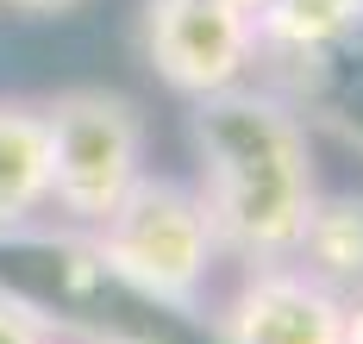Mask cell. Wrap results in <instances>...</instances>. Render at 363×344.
I'll use <instances>...</instances> for the list:
<instances>
[{
  "label": "cell",
  "instance_id": "obj_1",
  "mask_svg": "<svg viewBox=\"0 0 363 344\" xmlns=\"http://www.w3.org/2000/svg\"><path fill=\"white\" fill-rule=\"evenodd\" d=\"M188 144H194V194L219 231V251L238 263H294L320 200L313 138L301 113L282 94L245 81L213 101H194Z\"/></svg>",
  "mask_w": 363,
  "mask_h": 344
},
{
  "label": "cell",
  "instance_id": "obj_7",
  "mask_svg": "<svg viewBox=\"0 0 363 344\" xmlns=\"http://www.w3.org/2000/svg\"><path fill=\"white\" fill-rule=\"evenodd\" d=\"M363 32V0H263L257 13V44L276 57H332L338 44Z\"/></svg>",
  "mask_w": 363,
  "mask_h": 344
},
{
  "label": "cell",
  "instance_id": "obj_12",
  "mask_svg": "<svg viewBox=\"0 0 363 344\" xmlns=\"http://www.w3.org/2000/svg\"><path fill=\"white\" fill-rule=\"evenodd\" d=\"M219 6H238V13H251V19L263 13V0H219Z\"/></svg>",
  "mask_w": 363,
  "mask_h": 344
},
{
  "label": "cell",
  "instance_id": "obj_5",
  "mask_svg": "<svg viewBox=\"0 0 363 344\" xmlns=\"http://www.w3.org/2000/svg\"><path fill=\"white\" fill-rule=\"evenodd\" d=\"M219 344H345V294L301 263H251L219 306Z\"/></svg>",
  "mask_w": 363,
  "mask_h": 344
},
{
  "label": "cell",
  "instance_id": "obj_6",
  "mask_svg": "<svg viewBox=\"0 0 363 344\" xmlns=\"http://www.w3.org/2000/svg\"><path fill=\"white\" fill-rule=\"evenodd\" d=\"M44 213H50L44 113L26 101H0V231H26Z\"/></svg>",
  "mask_w": 363,
  "mask_h": 344
},
{
  "label": "cell",
  "instance_id": "obj_8",
  "mask_svg": "<svg viewBox=\"0 0 363 344\" xmlns=\"http://www.w3.org/2000/svg\"><path fill=\"white\" fill-rule=\"evenodd\" d=\"M294 263L338 294H357L363 288V194H320L313 200V219L301 231Z\"/></svg>",
  "mask_w": 363,
  "mask_h": 344
},
{
  "label": "cell",
  "instance_id": "obj_3",
  "mask_svg": "<svg viewBox=\"0 0 363 344\" xmlns=\"http://www.w3.org/2000/svg\"><path fill=\"white\" fill-rule=\"evenodd\" d=\"M38 113H44V151H50V207L69 226H101L150 176L145 113L113 88H69Z\"/></svg>",
  "mask_w": 363,
  "mask_h": 344
},
{
  "label": "cell",
  "instance_id": "obj_11",
  "mask_svg": "<svg viewBox=\"0 0 363 344\" xmlns=\"http://www.w3.org/2000/svg\"><path fill=\"white\" fill-rule=\"evenodd\" d=\"M345 344H363V288L345 294Z\"/></svg>",
  "mask_w": 363,
  "mask_h": 344
},
{
  "label": "cell",
  "instance_id": "obj_2",
  "mask_svg": "<svg viewBox=\"0 0 363 344\" xmlns=\"http://www.w3.org/2000/svg\"><path fill=\"white\" fill-rule=\"evenodd\" d=\"M88 231H94V257L113 282H125L132 294L157 306H176V313L201 306L219 257H225L194 182H169V176H145Z\"/></svg>",
  "mask_w": 363,
  "mask_h": 344
},
{
  "label": "cell",
  "instance_id": "obj_4",
  "mask_svg": "<svg viewBox=\"0 0 363 344\" xmlns=\"http://www.w3.org/2000/svg\"><path fill=\"white\" fill-rule=\"evenodd\" d=\"M145 63L182 101H213L225 88H245L263 44L257 19L219 0H145Z\"/></svg>",
  "mask_w": 363,
  "mask_h": 344
},
{
  "label": "cell",
  "instance_id": "obj_9",
  "mask_svg": "<svg viewBox=\"0 0 363 344\" xmlns=\"http://www.w3.org/2000/svg\"><path fill=\"white\" fill-rule=\"evenodd\" d=\"M0 344H50V326H44L26 301L0 294Z\"/></svg>",
  "mask_w": 363,
  "mask_h": 344
},
{
  "label": "cell",
  "instance_id": "obj_10",
  "mask_svg": "<svg viewBox=\"0 0 363 344\" xmlns=\"http://www.w3.org/2000/svg\"><path fill=\"white\" fill-rule=\"evenodd\" d=\"M0 6H13V13H26V19H57V13H69L82 0H0Z\"/></svg>",
  "mask_w": 363,
  "mask_h": 344
}]
</instances>
